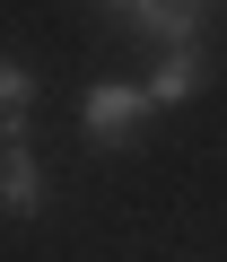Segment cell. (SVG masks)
<instances>
[{"label": "cell", "mask_w": 227, "mask_h": 262, "mask_svg": "<svg viewBox=\"0 0 227 262\" xmlns=\"http://www.w3.org/2000/svg\"><path fill=\"white\" fill-rule=\"evenodd\" d=\"M44 201H53V175L27 149H0V219H44Z\"/></svg>", "instance_id": "obj_2"}, {"label": "cell", "mask_w": 227, "mask_h": 262, "mask_svg": "<svg viewBox=\"0 0 227 262\" xmlns=\"http://www.w3.org/2000/svg\"><path fill=\"white\" fill-rule=\"evenodd\" d=\"M201 79H210V70H201V53H166V61L149 70V105H192V96H201Z\"/></svg>", "instance_id": "obj_5"}, {"label": "cell", "mask_w": 227, "mask_h": 262, "mask_svg": "<svg viewBox=\"0 0 227 262\" xmlns=\"http://www.w3.org/2000/svg\"><path fill=\"white\" fill-rule=\"evenodd\" d=\"M192 9H218V0H192Z\"/></svg>", "instance_id": "obj_7"}, {"label": "cell", "mask_w": 227, "mask_h": 262, "mask_svg": "<svg viewBox=\"0 0 227 262\" xmlns=\"http://www.w3.org/2000/svg\"><path fill=\"white\" fill-rule=\"evenodd\" d=\"M27 114H35V70L0 53V149H18V140H27Z\"/></svg>", "instance_id": "obj_3"}, {"label": "cell", "mask_w": 227, "mask_h": 262, "mask_svg": "<svg viewBox=\"0 0 227 262\" xmlns=\"http://www.w3.org/2000/svg\"><path fill=\"white\" fill-rule=\"evenodd\" d=\"M105 9H114V18H123V27H140V18L157 9V0H105Z\"/></svg>", "instance_id": "obj_6"}, {"label": "cell", "mask_w": 227, "mask_h": 262, "mask_svg": "<svg viewBox=\"0 0 227 262\" xmlns=\"http://www.w3.org/2000/svg\"><path fill=\"white\" fill-rule=\"evenodd\" d=\"M131 35H149V44H166V53H201V9H192V0H157Z\"/></svg>", "instance_id": "obj_4"}, {"label": "cell", "mask_w": 227, "mask_h": 262, "mask_svg": "<svg viewBox=\"0 0 227 262\" xmlns=\"http://www.w3.org/2000/svg\"><path fill=\"white\" fill-rule=\"evenodd\" d=\"M149 114H157V105H149L140 79H96V88L79 96V131H87V149H131Z\"/></svg>", "instance_id": "obj_1"}]
</instances>
